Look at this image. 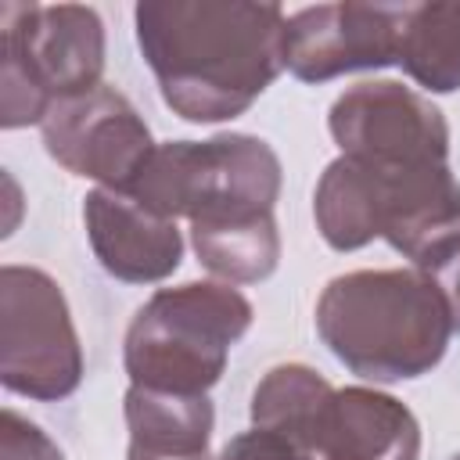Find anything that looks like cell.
Masks as SVG:
<instances>
[{
    "instance_id": "17",
    "label": "cell",
    "mask_w": 460,
    "mask_h": 460,
    "mask_svg": "<svg viewBox=\"0 0 460 460\" xmlns=\"http://www.w3.org/2000/svg\"><path fill=\"white\" fill-rule=\"evenodd\" d=\"M0 460H65V453L18 410L0 413Z\"/></svg>"
},
{
    "instance_id": "5",
    "label": "cell",
    "mask_w": 460,
    "mask_h": 460,
    "mask_svg": "<svg viewBox=\"0 0 460 460\" xmlns=\"http://www.w3.org/2000/svg\"><path fill=\"white\" fill-rule=\"evenodd\" d=\"M151 212L190 223L262 216L280 194L277 151L248 133H223L212 140L155 144L140 176L126 190Z\"/></svg>"
},
{
    "instance_id": "14",
    "label": "cell",
    "mask_w": 460,
    "mask_h": 460,
    "mask_svg": "<svg viewBox=\"0 0 460 460\" xmlns=\"http://www.w3.org/2000/svg\"><path fill=\"white\" fill-rule=\"evenodd\" d=\"M395 65L431 93L460 90V0L410 4Z\"/></svg>"
},
{
    "instance_id": "9",
    "label": "cell",
    "mask_w": 460,
    "mask_h": 460,
    "mask_svg": "<svg viewBox=\"0 0 460 460\" xmlns=\"http://www.w3.org/2000/svg\"><path fill=\"white\" fill-rule=\"evenodd\" d=\"M410 4H316L284 25V68L302 83H327L359 68H385L399 58V32Z\"/></svg>"
},
{
    "instance_id": "11",
    "label": "cell",
    "mask_w": 460,
    "mask_h": 460,
    "mask_svg": "<svg viewBox=\"0 0 460 460\" xmlns=\"http://www.w3.org/2000/svg\"><path fill=\"white\" fill-rule=\"evenodd\" d=\"M83 223L101 266L126 284L165 280L183 259L176 219L151 212L126 190H90L83 201Z\"/></svg>"
},
{
    "instance_id": "2",
    "label": "cell",
    "mask_w": 460,
    "mask_h": 460,
    "mask_svg": "<svg viewBox=\"0 0 460 460\" xmlns=\"http://www.w3.org/2000/svg\"><path fill=\"white\" fill-rule=\"evenodd\" d=\"M323 345L367 381H410L438 367L453 320L424 270H352L316 302Z\"/></svg>"
},
{
    "instance_id": "10",
    "label": "cell",
    "mask_w": 460,
    "mask_h": 460,
    "mask_svg": "<svg viewBox=\"0 0 460 460\" xmlns=\"http://www.w3.org/2000/svg\"><path fill=\"white\" fill-rule=\"evenodd\" d=\"M316 460H417L420 424L377 388H331V395L291 431Z\"/></svg>"
},
{
    "instance_id": "18",
    "label": "cell",
    "mask_w": 460,
    "mask_h": 460,
    "mask_svg": "<svg viewBox=\"0 0 460 460\" xmlns=\"http://www.w3.org/2000/svg\"><path fill=\"white\" fill-rule=\"evenodd\" d=\"M424 273L435 280V288L442 291L446 298V309H449V320H453V331L460 334V241H453L442 255H435Z\"/></svg>"
},
{
    "instance_id": "3",
    "label": "cell",
    "mask_w": 460,
    "mask_h": 460,
    "mask_svg": "<svg viewBox=\"0 0 460 460\" xmlns=\"http://www.w3.org/2000/svg\"><path fill=\"white\" fill-rule=\"evenodd\" d=\"M252 327V302L216 280L155 291L126 331V374L140 388L205 395Z\"/></svg>"
},
{
    "instance_id": "13",
    "label": "cell",
    "mask_w": 460,
    "mask_h": 460,
    "mask_svg": "<svg viewBox=\"0 0 460 460\" xmlns=\"http://www.w3.org/2000/svg\"><path fill=\"white\" fill-rule=\"evenodd\" d=\"M190 244L201 266L226 284H259L277 270L280 259L273 212L190 223Z\"/></svg>"
},
{
    "instance_id": "7",
    "label": "cell",
    "mask_w": 460,
    "mask_h": 460,
    "mask_svg": "<svg viewBox=\"0 0 460 460\" xmlns=\"http://www.w3.org/2000/svg\"><path fill=\"white\" fill-rule=\"evenodd\" d=\"M331 137L345 158L377 169H413L449 162V126L417 90L374 79L349 86L327 115Z\"/></svg>"
},
{
    "instance_id": "6",
    "label": "cell",
    "mask_w": 460,
    "mask_h": 460,
    "mask_svg": "<svg viewBox=\"0 0 460 460\" xmlns=\"http://www.w3.org/2000/svg\"><path fill=\"white\" fill-rule=\"evenodd\" d=\"M0 381L40 402L65 399L83 381V349L68 302L36 266L0 270Z\"/></svg>"
},
{
    "instance_id": "16",
    "label": "cell",
    "mask_w": 460,
    "mask_h": 460,
    "mask_svg": "<svg viewBox=\"0 0 460 460\" xmlns=\"http://www.w3.org/2000/svg\"><path fill=\"white\" fill-rule=\"evenodd\" d=\"M219 460H316L295 435L288 431H277V428H259L252 424L248 431L234 435Z\"/></svg>"
},
{
    "instance_id": "1",
    "label": "cell",
    "mask_w": 460,
    "mask_h": 460,
    "mask_svg": "<svg viewBox=\"0 0 460 460\" xmlns=\"http://www.w3.org/2000/svg\"><path fill=\"white\" fill-rule=\"evenodd\" d=\"M280 4L248 0H144L137 4V43L151 65L162 101L187 122H223L284 68Z\"/></svg>"
},
{
    "instance_id": "15",
    "label": "cell",
    "mask_w": 460,
    "mask_h": 460,
    "mask_svg": "<svg viewBox=\"0 0 460 460\" xmlns=\"http://www.w3.org/2000/svg\"><path fill=\"white\" fill-rule=\"evenodd\" d=\"M313 216H316V230L320 237L334 248V252H356L363 244H370L374 237H381L377 226V194H374V180L370 172L338 155L313 194Z\"/></svg>"
},
{
    "instance_id": "12",
    "label": "cell",
    "mask_w": 460,
    "mask_h": 460,
    "mask_svg": "<svg viewBox=\"0 0 460 460\" xmlns=\"http://www.w3.org/2000/svg\"><path fill=\"white\" fill-rule=\"evenodd\" d=\"M126 460H219L208 453L216 410L208 395H180L129 385L126 392Z\"/></svg>"
},
{
    "instance_id": "19",
    "label": "cell",
    "mask_w": 460,
    "mask_h": 460,
    "mask_svg": "<svg viewBox=\"0 0 460 460\" xmlns=\"http://www.w3.org/2000/svg\"><path fill=\"white\" fill-rule=\"evenodd\" d=\"M453 460H460V453H456V456H453Z\"/></svg>"
},
{
    "instance_id": "8",
    "label": "cell",
    "mask_w": 460,
    "mask_h": 460,
    "mask_svg": "<svg viewBox=\"0 0 460 460\" xmlns=\"http://www.w3.org/2000/svg\"><path fill=\"white\" fill-rule=\"evenodd\" d=\"M40 126L47 155L58 165L108 190H129L155 151L137 108L108 83L54 101Z\"/></svg>"
},
{
    "instance_id": "4",
    "label": "cell",
    "mask_w": 460,
    "mask_h": 460,
    "mask_svg": "<svg viewBox=\"0 0 460 460\" xmlns=\"http://www.w3.org/2000/svg\"><path fill=\"white\" fill-rule=\"evenodd\" d=\"M104 25L83 4L0 7V126L43 122L61 97L101 86Z\"/></svg>"
}]
</instances>
